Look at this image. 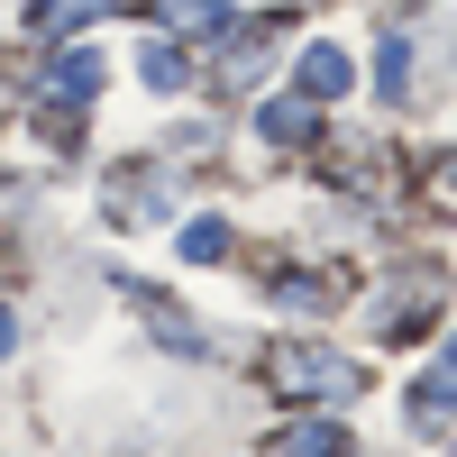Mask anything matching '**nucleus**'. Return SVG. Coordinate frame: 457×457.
Segmentation results:
<instances>
[{
    "mask_svg": "<svg viewBox=\"0 0 457 457\" xmlns=\"http://www.w3.org/2000/svg\"><path fill=\"white\" fill-rule=\"evenodd\" d=\"M403 92H411V28L385 37V101H403Z\"/></svg>",
    "mask_w": 457,
    "mask_h": 457,
    "instance_id": "nucleus-4",
    "label": "nucleus"
},
{
    "mask_svg": "<svg viewBox=\"0 0 457 457\" xmlns=\"http://www.w3.org/2000/svg\"><path fill=\"white\" fill-rule=\"evenodd\" d=\"M165 19H174L183 37H202V28H228V10H220V0H165Z\"/></svg>",
    "mask_w": 457,
    "mask_h": 457,
    "instance_id": "nucleus-5",
    "label": "nucleus"
},
{
    "mask_svg": "<svg viewBox=\"0 0 457 457\" xmlns=\"http://www.w3.org/2000/svg\"><path fill=\"white\" fill-rule=\"evenodd\" d=\"M302 92H348V55H338V46H312V55H302Z\"/></svg>",
    "mask_w": 457,
    "mask_h": 457,
    "instance_id": "nucleus-3",
    "label": "nucleus"
},
{
    "mask_svg": "<svg viewBox=\"0 0 457 457\" xmlns=\"http://www.w3.org/2000/svg\"><path fill=\"white\" fill-rule=\"evenodd\" d=\"M284 457H348V430H293Z\"/></svg>",
    "mask_w": 457,
    "mask_h": 457,
    "instance_id": "nucleus-6",
    "label": "nucleus"
},
{
    "mask_svg": "<svg viewBox=\"0 0 457 457\" xmlns=\"http://www.w3.org/2000/svg\"><path fill=\"white\" fill-rule=\"evenodd\" d=\"M265 375H275V394H348V385H357L348 357H320V348H275Z\"/></svg>",
    "mask_w": 457,
    "mask_h": 457,
    "instance_id": "nucleus-1",
    "label": "nucleus"
},
{
    "mask_svg": "<svg viewBox=\"0 0 457 457\" xmlns=\"http://www.w3.org/2000/svg\"><path fill=\"white\" fill-rule=\"evenodd\" d=\"M183 247H193V256H220V247H228V228H220V220H202V228H183Z\"/></svg>",
    "mask_w": 457,
    "mask_h": 457,
    "instance_id": "nucleus-7",
    "label": "nucleus"
},
{
    "mask_svg": "<svg viewBox=\"0 0 457 457\" xmlns=\"http://www.w3.org/2000/svg\"><path fill=\"white\" fill-rule=\"evenodd\" d=\"M0 357H10V312H0Z\"/></svg>",
    "mask_w": 457,
    "mask_h": 457,
    "instance_id": "nucleus-8",
    "label": "nucleus"
},
{
    "mask_svg": "<svg viewBox=\"0 0 457 457\" xmlns=\"http://www.w3.org/2000/svg\"><path fill=\"white\" fill-rule=\"evenodd\" d=\"M256 129H265V137H284V146H293V137H312V101H265V110H256Z\"/></svg>",
    "mask_w": 457,
    "mask_h": 457,
    "instance_id": "nucleus-2",
    "label": "nucleus"
}]
</instances>
